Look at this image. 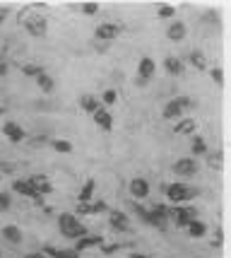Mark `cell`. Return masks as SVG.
<instances>
[{"label":"cell","mask_w":231,"mask_h":258,"mask_svg":"<svg viewBox=\"0 0 231 258\" xmlns=\"http://www.w3.org/2000/svg\"><path fill=\"white\" fill-rule=\"evenodd\" d=\"M80 104H82V109L85 111H89V113H94L97 109H101V101L94 97V94H85L82 99H80Z\"/></svg>","instance_id":"obj_20"},{"label":"cell","mask_w":231,"mask_h":258,"mask_svg":"<svg viewBox=\"0 0 231 258\" xmlns=\"http://www.w3.org/2000/svg\"><path fill=\"white\" fill-rule=\"evenodd\" d=\"M10 208V196L8 193H0V213H5Z\"/></svg>","instance_id":"obj_33"},{"label":"cell","mask_w":231,"mask_h":258,"mask_svg":"<svg viewBox=\"0 0 231 258\" xmlns=\"http://www.w3.org/2000/svg\"><path fill=\"white\" fill-rule=\"evenodd\" d=\"M51 145H53V150H58V152H72V145H70L67 140H53Z\"/></svg>","instance_id":"obj_29"},{"label":"cell","mask_w":231,"mask_h":258,"mask_svg":"<svg viewBox=\"0 0 231 258\" xmlns=\"http://www.w3.org/2000/svg\"><path fill=\"white\" fill-rule=\"evenodd\" d=\"M109 222H111V227H116L118 232H128V229H130V217L125 213H118V210L109 213Z\"/></svg>","instance_id":"obj_11"},{"label":"cell","mask_w":231,"mask_h":258,"mask_svg":"<svg viewBox=\"0 0 231 258\" xmlns=\"http://www.w3.org/2000/svg\"><path fill=\"white\" fill-rule=\"evenodd\" d=\"M130 196H135L137 201H142L149 196V183L144 179H132L130 181Z\"/></svg>","instance_id":"obj_14"},{"label":"cell","mask_w":231,"mask_h":258,"mask_svg":"<svg viewBox=\"0 0 231 258\" xmlns=\"http://www.w3.org/2000/svg\"><path fill=\"white\" fill-rule=\"evenodd\" d=\"M174 15H176V10H174L171 5H162V8H159V17H162V20H174Z\"/></svg>","instance_id":"obj_30"},{"label":"cell","mask_w":231,"mask_h":258,"mask_svg":"<svg viewBox=\"0 0 231 258\" xmlns=\"http://www.w3.org/2000/svg\"><path fill=\"white\" fill-rule=\"evenodd\" d=\"M22 73H24V75H29V78L36 80L39 75H41V73H46V70H44V66H34V63H29V66H24V68H22Z\"/></svg>","instance_id":"obj_27"},{"label":"cell","mask_w":231,"mask_h":258,"mask_svg":"<svg viewBox=\"0 0 231 258\" xmlns=\"http://www.w3.org/2000/svg\"><path fill=\"white\" fill-rule=\"evenodd\" d=\"M0 179H3V174H0Z\"/></svg>","instance_id":"obj_40"},{"label":"cell","mask_w":231,"mask_h":258,"mask_svg":"<svg viewBox=\"0 0 231 258\" xmlns=\"http://www.w3.org/2000/svg\"><path fill=\"white\" fill-rule=\"evenodd\" d=\"M154 73H157V66H154L152 58L149 56L140 58V66H137V85H144L147 80H152Z\"/></svg>","instance_id":"obj_7"},{"label":"cell","mask_w":231,"mask_h":258,"mask_svg":"<svg viewBox=\"0 0 231 258\" xmlns=\"http://www.w3.org/2000/svg\"><path fill=\"white\" fill-rule=\"evenodd\" d=\"M3 113H5V109H3V106H0V116H3Z\"/></svg>","instance_id":"obj_39"},{"label":"cell","mask_w":231,"mask_h":258,"mask_svg":"<svg viewBox=\"0 0 231 258\" xmlns=\"http://www.w3.org/2000/svg\"><path fill=\"white\" fill-rule=\"evenodd\" d=\"M94 191H97V181L89 179L85 186H82V191H80V203H89L94 198Z\"/></svg>","instance_id":"obj_21"},{"label":"cell","mask_w":231,"mask_h":258,"mask_svg":"<svg viewBox=\"0 0 231 258\" xmlns=\"http://www.w3.org/2000/svg\"><path fill=\"white\" fill-rule=\"evenodd\" d=\"M200 196V188L198 186H190V183H183V181H174L166 186V198L171 203H188L193 198Z\"/></svg>","instance_id":"obj_1"},{"label":"cell","mask_w":231,"mask_h":258,"mask_svg":"<svg viewBox=\"0 0 231 258\" xmlns=\"http://www.w3.org/2000/svg\"><path fill=\"white\" fill-rule=\"evenodd\" d=\"M44 256L48 258H80L75 248H53V246H46L44 248Z\"/></svg>","instance_id":"obj_17"},{"label":"cell","mask_w":231,"mask_h":258,"mask_svg":"<svg viewBox=\"0 0 231 258\" xmlns=\"http://www.w3.org/2000/svg\"><path fill=\"white\" fill-rule=\"evenodd\" d=\"M8 15H10V10H8V8H0V24L5 22V17H8Z\"/></svg>","instance_id":"obj_35"},{"label":"cell","mask_w":231,"mask_h":258,"mask_svg":"<svg viewBox=\"0 0 231 258\" xmlns=\"http://www.w3.org/2000/svg\"><path fill=\"white\" fill-rule=\"evenodd\" d=\"M24 27H27V32L32 34V36H39V39H44L46 34H48V22H46L44 15H39V12H34V15H27V20H24Z\"/></svg>","instance_id":"obj_5"},{"label":"cell","mask_w":231,"mask_h":258,"mask_svg":"<svg viewBox=\"0 0 231 258\" xmlns=\"http://www.w3.org/2000/svg\"><path fill=\"white\" fill-rule=\"evenodd\" d=\"M190 63L198 68V70H205V68H207V58L202 56L200 51H193V53H190Z\"/></svg>","instance_id":"obj_26"},{"label":"cell","mask_w":231,"mask_h":258,"mask_svg":"<svg viewBox=\"0 0 231 258\" xmlns=\"http://www.w3.org/2000/svg\"><path fill=\"white\" fill-rule=\"evenodd\" d=\"M101 101H104L106 106H113V104L118 101V92H116V90H106V92H104V97H101Z\"/></svg>","instance_id":"obj_28"},{"label":"cell","mask_w":231,"mask_h":258,"mask_svg":"<svg viewBox=\"0 0 231 258\" xmlns=\"http://www.w3.org/2000/svg\"><path fill=\"white\" fill-rule=\"evenodd\" d=\"M118 32H121V27L113 22H104L97 27V32H94V36L99 39V41H113L116 36H118Z\"/></svg>","instance_id":"obj_9"},{"label":"cell","mask_w":231,"mask_h":258,"mask_svg":"<svg viewBox=\"0 0 231 258\" xmlns=\"http://www.w3.org/2000/svg\"><path fill=\"white\" fill-rule=\"evenodd\" d=\"M82 10H85V15H97V12H99V5H97V3H85Z\"/></svg>","instance_id":"obj_31"},{"label":"cell","mask_w":231,"mask_h":258,"mask_svg":"<svg viewBox=\"0 0 231 258\" xmlns=\"http://www.w3.org/2000/svg\"><path fill=\"white\" fill-rule=\"evenodd\" d=\"M101 244H104V239H101V236H80V239H77L75 241V251L77 253H82V251H87V248H94V246H101Z\"/></svg>","instance_id":"obj_12"},{"label":"cell","mask_w":231,"mask_h":258,"mask_svg":"<svg viewBox=\"0 0 231 258\" xmlns=\"http://www.w3.org/2000/svg\"><path fill=\"white\" fill-rule=\"evenodd\" d=\"M58 227H60V234L65 236V239H80V236L87 234V227L82 225L80 220H77L72 213H63L58 217Z\"/></svg>","instance_id":"obj_2"},{"label":"cell","mask_w":231,"mask_h":258,"mask_svg":"<svg viewBox=\"0 0 231 258\" xmlns=\"http://www.w3.org/2000/svg\"><path fill=\"white\" fill-rule=\"evenodd\" d=\"M164 68H166V73H169V75H181V70H183V63H181L176 56H169V58L164 60Z\"/></svg>","instance_id":"obj_22"},{"label":"cell","mask_w":231,"mask_h":258,"mask_svg":"<svg viewBox=\"0 0 231 258\" xmlns=\"http://www.w3.org/2000/svg\"><path fill=\"white\" fill-rule=\"evenodd\" d=\"M106 210V205L104 203H80L77 205V215H87V213H104Z\"/></svg>","instance_id":"obj_19"},{"label":"cell","mask_w":231,"mask_h":258,"mask_svg":"<svg viewBox=\"0 0 231 258\" xmlns=\"http://www.w3.org/2000/svg\"><path fill=\"white\" fill-rule=\"evenodd\" d=\"M3 135H5L10 143H15V145H17V143H22L24 138H27L24 128L20 123H15V121H5V123H3Z\"/></svg>","instance_id":"obj_8"},{"label":"cell","mask_w":231,"mask_h":258,"mask_svg":"<svg viewBox=\"0 0 231 258\" xmlns=\"http://www.w3.org/2000/svg\"><path fill=\"white\" fill-rule=\"evenodd\" d=\"M0 234L5 241H10V244H22V229L17 225H5L0 229Z\"/></svg>","instance_id":"obj_13"},{"label":"cell","mask_w":231,"mask_h":258,"mask_svg":"<svg viewBox=\"0 0 231 258\" xmlns=\"http://www.w3.org/2000/svg\"><path fill=\"white\" fill-rule=\"evenodd\" d=\"M92 116H94V123L99 125L101 131H111V128H113V116H111L106 109H97Z\"/></svg>","instance_id":"obj_15"},{"label":"cell","mask_w":231,"mask_h":258,"mask_svg":"<svg viewBox=\"0 0 231 258\" xmlns=\"http://www.w3.org/2000/svg\"><path fill=\"white\" fill-rule=\"evenodd\" d=\"M36 85H39V90L41 92H46V94H48V92H53V78H51V75H48V73H41V75H39V78H36Z\"/></svg>","instance_id":"obj_23"},{"label":"cell","mask_w":231,"mask_h":258,"mask_svg":"<svg viewBox=\"0 0 231 258\" xmlns=\"http://www.w3.org/2000/svg\"><path fill=\"white\" fill-rule=\"evenodd\" d=\"M27 258H46L44 253H32V256H27Z\"/></svg>","instance_id":"obj_37"},{"label":"cell","mask_w":231,"mask_h":258,"mask_svg":"<svg viewBox=\"0 0 231 258\" xmlns=\"http://www.w3.org/2000/svg\"><path fill=\"white\" fill-rule=\"evenodd\" d=\"M174 174H178V176H195L198 174L195 157H181L178 162H174Z\"/></svg>","instance_id":"obj_6"},{"label":"cell","mask_w":231,"mask_h":258,"mask_svg":"<svg viewBox=\"0 0 231 258\" xmlns=\"http://www.w3.org/2000/svg\"><path fill=\"white\" fill-rule=\"evenodd\" d=\"M190 138H193V155H195V157L205 155V152H207V145H205V140H202L200 135H190Z\"/></svg>","instance_id":"obj_25"},{"label":"cell","mask_w":231,"mask_h":258,"mask_svg":"<svg viewBox=\"0 0 231 258\" xmlns=\"http://www.w3.org/2000/svg\"><path fill=\"white\" fill-rule=\"evenodd\" d=\"M195 128H198V123H195L193 118H178V123L174 125V133L176 135H193Z\"/></svg>","instance_id":"obj_18"},{"label":"cell","mask_w":231,"mask_h":258,"mask_svg":"<svg viewBox=\"0 0 231 258\" xmlns=\"http://www.w3.org/2000/svg\"><path fill=\"white\" fill-rule=\"evenodd\" d=\"M12 191L20 193V196H27V198H39V191L32 186V181L29 179H17L12 181Z\"/></svg>","instance_id":"obj_10"},{"label":"cell","mask_w":231,"mask_h":258,"mask_svg":"<svg viewBox=\"0 0 231 258\" xmlns=\"http://www.w3.org/2000/svg\"><path fill=\"white\" fill-rule=\"evenodd\" d=\"M0 258H3V253H0Z\"/></svg>","instance_id":"obj_41"},{"label":"cell","mask_w":231,"mask_h":258,"mask_svg":"<svg viewBox=\"0 0 231 258\" xmlns=\"http://www.w3.org/2000/svg\"><path fill=\"white\" fill-rule=\"evenodd\" d=\"M209 164H214V167H221V155H214V157H207Z\"/></svg>","instance_id":"obj_34"},{"label":"cell","mask_w":231,"mask_h":258,"mask_svg":"<svg viewBox=\"0 0 231 258\" xmlns=\"http://www.w3.org/2000/svg\"><path fill=\"white\" fill-rule=\"evenodd\" d=\"M132 258H147V256H142V253H132Z\"/></svg>","instance_id":"obj_38"},{"label":"cell","mask_w":231,"mask_h":258,"mask_svg":"<svg viewBox=\"0 0 231 258\" xmlns=\"http://www.w3.org/2000/svg\"><path fill=\"white\" fill-rule=\"evenodd\" d=\"M212 78H214L217 85H224V70L221 68H212Z\"/></svg>","instance_id":"obj_32"},{"label":"cell","mask_w":231,"mask_h":258,"mask_svg":"<svg viewBox=\"0 0 231 258\" xmlns=\"http://www.w3.org/2000/svg\"><path fill=\"white\" fill-rule=\"evenodd\" d=\"M169 217L174 220L176 227H188L193 220H198V210L190 208V205H176V208L169 210Z\"/></svg>","instance_id":"obj_4"},{"label":"cell","mask_w":231,"mask_h":258,"mask_svg":"<svg viewBox=\"0 0 231 258\" xmlns=\"http://www.w3.org/2000/svg\"><path fill=\"white\" fill-rule=\"evenodd\" d=\"M205 232H207V227H205V222H200V220H193V222L188 225V234L193 236V239L205 236Z\"/></svg>","instance_id":"obj_24"},{"label":"cell","mask_w":231,"mask_h":258,"mask_svg":"<svg viewBox=\"0 0 231 258\" xmlns=\"http://www.w3.org/2000/svg\"><path fill=\"white\" fill-rule=\"evenodd\" d=\"M5 73H8V66H5V63H0V75H5Z\"/></svg>","instance_id":"obj_36"},{"label":"cell","mask_w":231,"mask_h":258,"mask_svg":"<svg viewBox=\"0 0 231 258\" xmlns=\"http://www.w3.org/2000/svg\"><path fill=\"white\" fill-rule=\"evenodd\" d=\"M186 24L183 22H178V20H174V22L169 24V27H166V36H169V39H171V41H181V39H183V36H186Z\"/></svg>","instance_id":"obj_16"},{"label":"cell","mask_w":231,"mask_h":258,"mask_svg":"<svg viewBox=\"0 0 231 258\" xmlns=\"http://www.w3.org/2000/svg\"><path fill=\"white\" fill-rule=\"evenodd\" d=\"M190 109H195V101L190 99V97H176V99H171L169 104L164 106V118L166 121H178L181 116Z\"/></svg>","instance_id":"obj_3"}]
</instances>
